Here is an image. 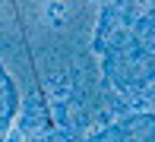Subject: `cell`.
<instances>
[{"label": "cell", "mask_w": 155, "mask_h": 142, "mask_svg": "<svg viewBox=\"0 0 155 142\" xmlns=\"http://www.w3.org/2000/svg\"><path fill=\"white\" fill-rule=\"evenodd\" d=\"M63 10H67L63 3H48V6H45L48 22H51V25H63Z\"/></svg>", "instance_id": "obj_1"}, {"label": "cell", "mask_w": 155, "mask_h": 142, "mask_svg": "<svg viewBox=\"0 0 155 142\" xmlns=\"http://www.w3.org/2000/svg\"><path fill=\"white\" fill-rule=\"evenodd\" d=\"M6 142H22V133L13 126V130H10V136H6Z\"/></svg>", "instance_id": "obj_2"}]
</instances>
